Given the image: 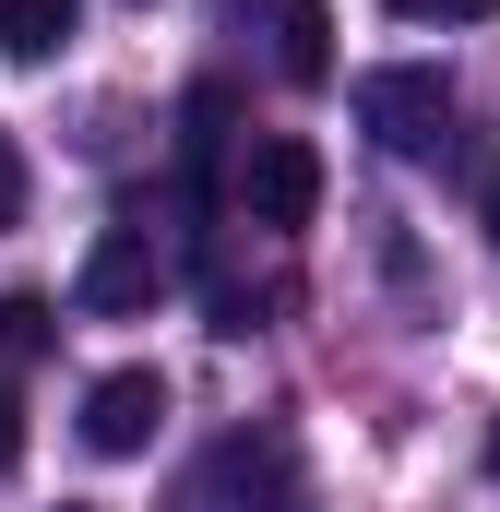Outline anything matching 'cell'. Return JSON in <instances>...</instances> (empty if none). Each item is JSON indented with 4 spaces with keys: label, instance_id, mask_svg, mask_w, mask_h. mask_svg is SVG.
Masks as SVG:
<instances>
[{
    "label": "cell",
    "instance_id": "cell-1",
    "mask_svg": "<svg viewBox=\"0 0 500 512\" xmlns=\"http://www.w3.org/2000/svg\"><path fill=\"white\" fill-rule=\"evenodd\" d=\"M358 131L381 155H441L453 143V72L441 60H381L358 72Z\"/></svg>",
    "mask_w": 500,
    "mask_h": 512
},
{
    "label": "cell",
    "instance_id": "cell-2",
    "mask_svg": "<svg viewBox=\"0 0 500 512\" xmlns=\"http://www.w3.org/2000/svg\"><path fill=\"white\" fill-rule=\"evenodd\" d=\"M155 286H167V251H155V227H96V251L72 274V310H96V322H143L155 310Z\"/></svg>",
    "mask_w": 500,
    "mask_h": 512
},
{
    "label": "cell",
    "instance_id": "cell-3",
    "mask_svg": "<svg viewBox=\"0 0 500 512\" xmlns=\"http://www.w3.org/2000/svg\"><path fill=\"white\" fill-rule=\"evenodd\" d=\"M286 501H298L286 441H274V429H227V441H215V465L191 477V501H179V512H286Z\"/></svg>",
    "mask_w": 500,
    "mask_h": 512
},
{
    "label": "cell",
    "instance_id": "cell-4",
    "mask_svg": "<svg viewBox=\"0 0 500 512\" xmlns=\"http://www.w3.org/2000/svg\"><path fill=\"white\" fill-rule=\"evenodd\" d=\"M239 215L250 227H310V215H322V155H310L298 131H262L239 155Z\"/></svg>",
    "mask_w": 500,
    "mask_h": 512
},
{
    "label": "cell",
    "instance_id": "cell-5",
    "mask_svg": "<svg viewBox=\"0 0 500 512\" xmlns=\"http://www.w3.org/2000/svg\"><path fill=\"white\" fill-rule=\"evenodd\" d=\"M155 429H167V382L155 370H108V382L84 393V453L131 465V453H155Z\"/></svg>",
    "mask_w": 500,
    "mask_h": 512
},
{
    "label": "cell",
    "instance_id": "cell-6",
    "mask_svg": "<svg viewBox=\"0 0 500 512\" xmlns=\"http://www.w3.org/2000/svg\"><path fill=\"white\" fill-rule=\"evenodd\" d=\"M274 72L334 84V0H274Z\"/></svg>",
    "mask_w": 500,
    "mask_h": 512
},
{
    "label": "cell",
    "instance_id": "cell-7",
    "mask_svg": "<svg viewBox=\"0 0 500 512\" xmlns=\"http://www.w3.org/2000/svg\"><path fill=\"white\" fill-rule=\"evenodd\" d=\"M72 36H84V0H0V60L48 72V60H60Z\"/></svg>",
    "mask_w": 500,
    "mask_h": 512
},
{
    "label": "cell",
    "instance_id": "cell-8",
    "mask_svg": "<svg viewBox=\"0 0 500 512\" xmlns=\"http://www.w3.org/2000/svg\"><path fill=\"white\" fill-rule=\"evenodd\" d=\"M60 346V310L48 298H0V358H48Z\"/></svg>",
    "mask_w": 500,
    "mask_h": 512
},
{
    "label": "cell",
    "instance_id": "cell-9",
    "mask_svg": "<svg viewBox=\"0 0 500 512\" xmlns=\"http://www.w3.org/2000/svg\"><path fill=\"white\" fill-rule=\"evenodd\" d=\"M381 12H393V24H489L500 0H381Z\"/></svg>",
    "mask_w": 500,
    "mask_h": 512
},
{
    "label": "cell",
    "instance_id": "cell-10",
    "mask_svg": "<svg viewBox=\"0 0 500 512\" xmlns=\"http://www.w3.org/2000/svg\"><path fill=\"white\" fill-rule=\"evenodd\" d=\"M24 191H36V179H24V143L0 131V227H24Z\"/></svg>",
    "mask_w": 500,
    "mask_h": 512
},
{
    "label": "cell",
    "instance_id": "cell-11",
    "mask_svg": "<svg viewBox=\"0 0 500 512\" xmlns=\"http://www.w3.org/2000/svg\"><path fill=\"white\" fill-rule=\"evenodd\" d=\"M12 465H24V393L0 382V477H12Z\"/></svg>",
    "mask_w": 500,
    "mask_h": 512
},
{
    "label": "cell",
    "instance_id": "cell-12",
    "mask_svg": "<svg viewBox=\"0 0 500 512\" xmlns=\"http://www.w3.org/2000/svg\"><path fill=\"white\" fill-rule=\"evenodd\" d=\"M489 239H500V167H489Z\"/></svg>",
    "mask_w": 500,
    "mask_h": 512
},
{
    "label": "cell",
    "instance_id": "cell-13",
    "mask_svg": "<svg viewBox=\"0 0 500 512\" xmlns=\"http://www.w3.org/2000/svg\"><path fill=\"white\" fill-rule=\"evenodd\" d=\"M489 477H500V429H489Z\"/></svg>",
    "mask_w": 500,
    "mask_h": 512
},
{
    "label": "cell",
    "instance_id": "cell-14",
    "mask_svg": "<svg viewBox=\"0 0 500 512\" xmlns=\"http://www.w3.org/2000/svg\"><path fill=\"white\" fill-rule=\"evenodd\" d=\"M60 512H96V501H60Z\"/></svg>",
    "mask_w": 500,
    "mask_h": 512
}]
</instances>
